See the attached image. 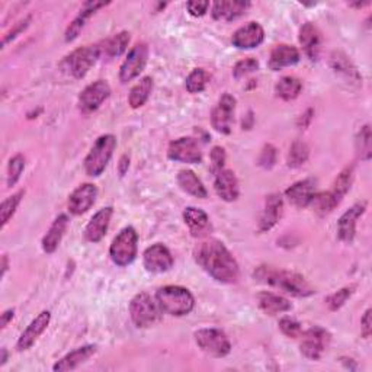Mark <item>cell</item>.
Returning <instances> with one entry per match:
<instances>
[{
	"label": "cell",
	"instance_id": "484cf974",
	"mask_svg": "<svg viewBox=\"0 0 372 372\" xmlns=\"http://www.w3.org/2000/svg\"><path fill=\"white\" fill-rule=\"evenodd\" d=\"M300 61V52L288 44H279L277 45L269 59V67L272 70H281L284 67L294 65Z\"/></svg>",
	"mask_w": 372,
	"mask_h": 372
},
{
	"label": "cell",
	"instance_id": "9a60e30c",
	"mask_svg": "<svg viewBox=\"0 0 372 372\" xmlns=\"http://www.w3.org/2000/svg\"><path fill=\"white\" fill-rule=\"evenodd\" d=\"M265 40V31L258 22H249L233 33L231 42L239 49H250L259 47Z\"/></svg>",
	"mask_w": 372,
	"mask_h": 372
},
{
	"label": "cell",
	"instance_id": "ac0fdd59",
	"mask_svg": "<svg viewBox=\"0 0 372 372\" xmlns=\"http://www.w3.org/2000/svg\"><path fill=\"white\" fill-rule=\"evenodd\" d=\"M366 202H359L349 208L337 223V235L345 243H350L355 239V231H357L358 218L365 212Z\"/></svg>",
	"mask_w": 372,
	"mask_h": 372
},
{
	"label": "cell",
	"instance_id": "ab89813d",
	"mask_svg": "<svg viewBox=\"0 0 372 372\" xmlns=\"http://www.w3.org/2000/svg\"><path fill=\"white\" fill-rule=\"evenodd\" d=\"M24 195H25V191H20L3 201L2 208H0V222H2V227H5L9 219L13 217L16 208H18V206L21 204V199L24 198Z\"/></svg>",
	"mask_w": 372,
	"mask_h": 372
},
{
	"label": "cell",
	"instance_id": "83f0119b",
	"mask_svg": "<svg viewBox=\"0 0 372 372\" xmlns=\"http://www.w3.org/2000/svg\"><path fill=\"white\" fill-rule=\"evenodd\" d=\"M67 226H69V218H67V215L61 214L56 218V222L52 224V227H49V230L44 235L42 250L48 253V255H52V253L57 250L59 245L61 243L63 235L67 230Z\"/></svg>",
	"mask_w": 372,
	"mask_h": 372
},
{
	"label": "cell",
	"instance_id": "d6a6232c",
	"mask_svg": "<svg viewBox=\"0 0 372 372\" xmlns=\"http://www.w3.org/2000/svg\"><path fill=\"white\" fill-rule=\"evenodd\" d=\"M302 89V83L293 76L282 77L275 86V93L278 98L284 100H294L300 96Z\"/></svg>",
	"mask_w": 372,
	"mask_h": 372
},
{
	"label": "cell",
	"instance_id": "c3c4849f",
	"mask_svg": "<svg viewBox=\"0 0 372 372\" xmlns=\"http://www.w3.org/2000/svg\"><path fill=\"white\" fill-rule=\"evenodd\" d=\"M275 156H277V151L272 146H265L262 155H261V164L265 167H270L275 163Z\"/></svg>",
	"mask_w": 372,
	"mask_h": 372
},
{
	"label": "cell",
	"instance_id": "8fae6325",
	"mask_svg": "<svg viewBox=\"0 0 372 372\" xmlns=\"http://www.w3.org/2000/svg\"><path fill=\"white\" fill-rule=\"evenodd\" d=\"M111 95V88L105 80L93 82L84 88L79 96V108L84 114L96 111Z\"/></svg>",
	"mask_w": 372,
	"mask_h": 372
},
{
	"label": "cell",
	"instance_id": "e575fe53",
	"mask_svg": "<svg viewBox=\"0 0 372 372\" xmlns=\"http://www.w3.org/2000/svg\"><path fill=\"white\" fill-rule=\"evenodd\" d=\"M339 204H341V202L337 201L334 198V195L329 191V192L316 194L310 206L314 208V211L318 215H327V214H330Z\"/></svg>",
	"mask_w": 372,
	"mask_h": 372
},
{
	"label": "cell",
	"instance_id": "8992f818",
	"mask_svg": "<svg viewBox=\"0 0 372 372\" xmlns=\"http://www.w3.org/2000/svg\"><path fill=\"white\" fill-rule=\"evenodd\" d=\"M137 243H139V234L132 227H125L121 233L114 239L109 255L115 265L118 266H128L134 262L137 256Z\"/></svg>",
	"mask_w": 372,
	"mask_h": 372
},
{
	"label": "cell",
	"instance_id": "60d3db41",
	"mask_svg": "<svg viewBox=\"0 0 372 372\" xmlns=\"http://www.w3.org/2000/svg\"><path fill=\"white\" fill-rule=\"evenodd\" d=\"M371 127L369 125H364L358 134L357 137V151H358V156L361 160L368 162L372 156V151H371Z\"/></svg>",
	"mask_w": 372,
	"mask_h": 372
},
{
	"label": "cell",
	"instance_id": "7a4b0ae2",
	"mask_svg": "<svg viewBox=\"0 0 372 372\" xmlns=\"http://www.w3.org/2000/svg\"><path fill=\"white\" fill-rule=\"evenodd\" d=\"M255 278L259 282L272 285L294 297H309L316 293L310 282L302 275L274 266H259L255 272Z\"/></svg>",
	"mask_w": 372,
	"mask_h": 372
},
{
	"label": "cell",
	"instance_id": "44dd1931",
	"mask_svg": "<svg viewBox=\"0 0 372 372\" xmlns=\"http://www.w3.org/2000/svg\"><path fill=\"white\" fill-rule=\"evenodd\" d=\"M49 318H52V314H49V311H42V313H40L36 318H33L31 321V325L21 334L20 341H18V345H16L18 350H21V352L22 350H26L33 343H36V341L44 333V330L48 327Z\"/></svg>",
	"mask_w": 372,
	"mask_h": 372
},
{
	"label": "cell",
	"instance_id": "db71d44e",
	"mask_svg": "<svg viewBox=\"0 0 372 372\" xmlns=\"http://www.w3.org/2000/svg\"><path fill=\"white\" fill-rule=\"evenodd\" d=\"M6 270H8V256L3 255V258H2V277H5Z\"/></svg>",
	"mask_w": 372,
	"mask_h": 372
},
{
	"label": "cell",
	"instance_id": "7dc6e473",
	"mask_svg": "<svg viewBox=\"0 0 372 372\" xmlns=\"http://www.w3.org/2000/svg\"><path fill=\"white\" fill-rule=\"evenodd\" d=\"M210 8V2H199V0H194V2L186 3V9L192 16H204Z\"/></svg>",
	"mask_w": 372,
	"mask_h": 372
},
{
	"label": "cell",
	"instance_id": "e0dca14e",
	"mask_svg": "<svg viewBox=\"0 0 372 372\" xmlns=\"http://www.w3.org/2000/svg\"><path fill=\"white\" fill-rule=\"evenodd\" d=\"M316 189H317V180L313 178H309V179L300 180L294 183L293 186H290V188L285 191V195L293 206L298 208H304L311 204L314 195L317 194Z\"/></svg>",
	"mask_w": 372,
	"mask_h": 372
},
{
	"label": "cell",
	"instance_id": "11a10c76",
	"mask_svg": "<svg viewBox=\"0 0 372 372\" xmlns=\"http://www.w3.org/2000/svg\"><path fill=\"white\" fill-rule=\"evenodd\" d=\"M2 362H0V365H5V362L8 361V350L6 348H2V359H0Z\"/></svg>",
	"mask_w": 372,
	"mask_h": 372
},
{
	"label": "cell",
	"instance_id": "ffe728a7",
	"mask_svg": "<svg viewBox=\"0 0 372 372\" xmlns=\"http://www.w3.org/2000/svg\"><path fill=\"white\" fill-rule=\"evenodd\" d=\"M214 188L217 195L226 202H233L239 198V182L235 178L234 172L230 169H223L222 172L215 175V183Z\"/></svg>",
	"mask_w": 372,
	"mask_h": 372
},
{
	"label": "cell",
	"instance_id": "cb8c5ba5",
	"mask_svg": "<svg viewBox=\"0 0 372 372\" xmlns=\"http://www.w3.org/2000/svg\"><path fill=\"white\" fill-rule=\"evenodd\" d=\"M250 8L249 2H231V0H222L212 5V18L215 21L231 22L240 18Z\"/></svg>",
	"mask_w": 372,
	"mask_h": 372
},
{
	"label": "cell",
	"instance_id": "d6986e66",
	"mask_svg": "<svg viewBox=\"0 0 372 372\" xmlns=\"http://www.w3.org/2000/svg\"><path fill=\"white\" fill-rule=\"evenodd\" d=\"M114 214V210L111 207L99 210L88 223L86 228H84V238L91 243H98L104 239V235L108 231L111 217Z\"/></svg>",
	"mask_w": 372,
	"mask_h": 372
},
{
	"label": "cell",
	"instance_id": "4316f807",
	"mask_svg": "<svg viewBox=\"0 0 372 372\" xmlns=\"http://www.w3.org/2000/svg\"><path fill=\"white\" fill-rule=\"evenodd\" d=\"M98 346L96 345H86V346H82L77 348L75 350H72L70 353H67L63 359H60L56 365H54V371H72L76 369L79 365L86 362L91 357L96 353Z\"/></svg>",
	"mask_w": 372,
	"mask_h": 372
},
{
	"label": "cell",
	"instance_id": "1f68e13d",
	"mask_svg": "<svg viewBox=\"0 0 372 372\" xmlns=\"http://www.w3.org/2000/svg\"><path fill=\"white\" fill-rule=\"evenodd\" d=\"M151 91H153V79L151 77L141 79L130 92V96H128L130 107L134 109L143 107L147 102V99L150 98Z\"/></svg>",
	"mask_w": 372,
	"mask_h": 372
},
{
	"label": "cell",
	"instance_id": "7bdbcfd3",
	"mask_svg": "<svg viewBox=\"0 0 372 372\" xmlns=\"http://www.w3.org/2000/svg\"><path fill=\"white\" fill-rule=\"evenodd\" d=\"M353 290H355L353 286H345V288L329 295L326 298V306L329 307V310H332V311L339 310L343 304L348 301V298H350V295L353 294Z\"/></svg>",
	"mask_w": 372,
	"mask_h": 372
},
{
	"label": "cell",
	"instance_id": "74e56055",
	"mask_svg": "<svg viewBox=\"0 0 372 372\" xmlns=\"http://www.w3.org/2000/svg\"><path fill=\"white\" fill-rule=\"evenodd\" d=\"M208 82L210 76L204 69H195L188 77H186L185 86L189 93H201L206 91Z\"/></svg>",
	"mask_w": 372,
	"mask_h": 372
},
{
	"label": "cell",
	"instance_id": "9c48e42d",
	"mask_svg": "<svg viewBox=\"0 0 372 372\" xmlns=\"http://www.w3.org/2000/svg\"><path fill=\"white\" fill-rule=\"evenodd\" d=\"M330 341V334L321 327H313L307 332L301 333V353L304 357L317 361L321 358L325 349L327 348V343Z\"/></svg>",
	"mask_w": 372,
	"mask_h": 372
},
{
	"label": "cell",
	"instance_id": "f35d334b",
	"mask_svg": "<svg viewBox=\"0 0 372 372\" xmlns=\"http://www.w3.org/2000/svg\"><path fill=\"white\" fill-rule=\"evenodd\" d=\"M309 155H310L309 146L306 143H304V141L297 140V141L293 143V146L290 148L288 160H286V162H288V166L290 167H294L295 169V167H300V166H302L304 163L307 162Z\"/></svg>",
	"mask_w": 372,
	"mask_h": 372
},
{
	"label": "cell",
	"instance_id": "bcb514c9",
	"mask_svg": "<svg viewBox=\"0 0 372 372\" xmlns=\"http://www.w3.org/2000/svg\"><path fill=\"white\" fill-rule=\"evenodd\" d=\"M211 164H212V172L217 175L218 172H222L226 164V150L223 147H214L211 151Z\"/></svg>",
	"mask_w": 372,
	"mask_h": 372
},
{
	"label": "cell",
	"instance_id": "5b68a950",
	"mask_svg": "<svg viewBox=\"0 0 372 372\" xmlns=\"http://www.w3.org/2000/svg\"><path fill=\"white\" fill-rule=\"evenodd\" d=\"M130 314L137 327H150L156 325L162 317V309L147 293H140L130 302Z\"/></svg>",
	"mask_w": 372,
	"mask_h": 372
},
{
	"label": "cell",
	"instance_id": "603a6c76",
	"mask_svg": "<svg viewBox=\"0 0 372 372\" xmlns=\"http://www.w3.org/2000/svg\"><path fill=\"white\" fill-rule=\"evenodd\" d=\"M282 210H284V202L281 195L272 194L266 196L265 208L259 219V231H268L272 228L282 217Z\"/></svg>",
	"mask_w": 372,
	"mask_h": 372
},
{
	"label": "cell",
	"instance_id": "f6af8a7d",
	"mask_svg": "<svg viewBox=\"0 0 372 372\" xmlns=\"http://www.w3.org/2000/svg\"><path fill=\"white\" fill-rule=\"evenodd\" d=\"M279 329L285 336H288V337H300L301 333H302L301 325L298 323V321H295L294 318H291V317L281 318Z\"/></svg>",
	"mask_w": 372,
	"mask_h": 372
},
{
	"label": "cell",
	"instance_id": "4dcf8cb0",
	"mask_svg": "<svg viewBox=\"0 0 372 372\" xmlns=\"http://www.w3.org/2000/svg\"><path fill=\"white\" fill-rule=\"evenodd\" d=\"M178 183L180 188L195 198H207L208 192L206 189L204 183L192 172V171H180L178 175Z\"/></svg>",
	"mask_w": 372,
	"mask_h": 372
},
{
	"label": "cell",
	"instance_id": "8d00e7d4",
	"mask_svg": "<svg viewBox=\"0 0 372 372\" xmlns=\"http://www.w3.org/2000/svg\"><path fill=\"white\" fill-rule=\"evenodd\" d=\"M130 44V33L128 32H120L105 41L104 52L108 57H120Z\"/></svg>",
	"mask_w": 372,
	"mask_h": 372
},
{
	"label": "cell",
	"instance_id": "836d02e7",
	"mask_svg": "<svg viewBox=\"0 0 372 372\" xmlns=\"http://www.w3.org/2000/svg\"><path fill=\"white\" fill-rule=\"evenodd\" d=\"M330 64H332V69L336 73L343 75L345 77H348L352 82H359V75H358L357 69H355L350 60L343 53L334 52L330 57Z\"/></svg>",
	"mask_w": 372,
	"mask_h": 372
},
{
	"label": "cell",
	"instance_id": "6da1fadb",
	"mask_svg": "<svg viewBox=\"0 0 372 372\" xmlns=\"http://www.w3.org/2000/svg\"><path fill=\"white\" fill-rule=\"evenodd\" d=\"M195 262L222 284H233L239 279V265L228 249L215 239H207L194 249Z\"/></svg>",
	"mask_w": 372,
	"mask_h": 372
},
{
	"label": "cell",
	"instance_id": "4fadbf2b",
	"mask_svg": "<svg viewBox=\"0 0 372 372\" xmlns=\"http://www.w3.org/2000/svg\"><path fill=\"white\" fill-rule=\"evenodd\" d=\"M234 109H235V99L231 95L226 93L219 98L218 104L215 105L211 114V124L217 132L222 134L231 132Z\"/></svg>",
	"mask_w": 372,
	"mask_h": 372
},
{
	"label": "cell",
	"instance_id": "7c38bea8",
	"mask_svg": "<svg viewBox=\"0 0 372 372\" xmlns=\"http://www.w3.org/2000/svg\"><path fill=\"white\" fill-rule=\"evenodd\" d=\"M167 156L173 162L196 164L202 162V151L196 140L191 137H183L175 140L169 146Z\"/></svg>",
	"mask_w": 372,
	"mask_h": 372
},
{
	"label": "cell",
	"instance_id": "816d5d0a",
	"mask_svg": "<svg viewBox=\"0 0 372 372\" xmlns=\"http://www.w3.org/2000/svg\"><path fill=\"white\" fill-rule=\"evenodd\" d=\"M13 314H15L13 310H6V311L2 314V323H0V325H2V329H5V327L9 325V321L13 318Z\"/></svg>",
	"mask_w": 372,
	"mask_h": 372
},
{
	"label": "cell",
	"instance_id": "ba28073f",
	"mask_svg": "<svg viewBox=\"0 0 372 372\" xmlns=\"http://www.w3.org/2000/svg\"><path fill=\"white\" fill-rule=\"evenodd\" d=\"M195 341L202 352L214 358H224L231 350L227 334L218 329H201L195 332Z\"/></svg>",
	"mask_w": 372,
	"mask_h": 372
},
{
	"label": "cell",
	"instance_id": "30bf717a",
	"mask_svg": "<svg viewBox=\"0 0 372 372\" xmlns=\"http://www.w3.org/2000/svg\"><path fill=\"white\" fill-rule=\"evenodd\" d=\"M148 59V47L144 42L135 44L124 60L121 70H120V80L123 83H128L132 79L140 76V73L144 70Z\"/></svg>",
	"mask_w": 372,
	"mask_h": 372
},
{
	"label": "cell",
	"instance_id": "d4e9b609",
	"mask_svg": "<svg viewBox=\"0 0 372 372\" xmlns=\"http://www.w3.org/2000/svg\"><path fill=\"white\" fill-rule=\"evenodd\" d=\"M107 5H109V2H86L82 9L80 13L76 16L73 20V22L69 25V28L65 29V41L70 42L73 40L77 38V36L80 33V31L86 25V21L91 18L93 13H96V10H99L100 8H105Z\"/></svg>",
	"mask_w": 372,
	"mask_h": 372
},
{
	"label": "cell",
	"instance_id": "681fc988",
	"mask_svg": "<svg viewBox=\"0 0 372 372\" xmlns=\"http://www.w3.org/2000/svg\"><path fill=\"white\" fill-rule=\"evenodd\" d=\"M29 21H31V18L28 16V18H25L24 21H21L18 25H16L15 29L10 31V32L8 33V36H5V38H3V47H5L10 40H13L15 37H18V33H20V32H22L24 29H26V26L29 25Z\"/></svg>",
	"mask_w": 372,
	"mask_h": 372
},
{
	"label": "cell",
	"instance_id": "52a82bcc",
	"mask_svg": "<svg viewBox=\"0 0 372 372\" xmlns=\"http://www.w3.org/2000/svg\"><path fill=\"white\" fill-rule=\"evenodd\" d=\"M100 56V47L99 45H86L75 49L72 54L67 56L61 67L76 79H82L88 75L91 67L96 63Z\"/></svg>",
	"mask_w": 372,
	"mask_h": 372
},
{
	"label": "cell",
	"instance_id": "ee69618b",
	"mask_svg": "<svg viewBox=\"0 0 372 372\" xmlns=\"http://www.w3.org/2000/svg\"><path fill=\"white\" fill-rule=\"evenodd\" d=\"M259 69V63L255 59H245L234 65L233 75L235 79H242Z\"/></svg>",
	"mask_w": 372,
	"mask_h": 372
},
{
	"label": "cell",
	"instance_id": "f907efd6",
	"mask_svg": "<svg viewBox=\"0 0 372 372\" xmlns=\"http://www.w3.org/2000/svg\"><path fill=\"white\" fill-rule=\"evenodd\" d=\"M371 310H366L362 320H361V325H362V336L365 337V339H368V337L371 336V332H372V323H371Z\"/></svg>",
	"mask_w": 372,
	"mask_h": 372
},
{
	"label": "cell",
	"instance_id": "5bb4252c",
	"mask_svg": "<svg viewBox=\"0 0 372 372\" xmlns=\"http://www.w3.org/2000/svg\"><path fill=\"white\" fill-rule=\"evenodd\" d=\"M143 262L147 270L155 274H163L167 272L169 269L173 266V256L171 250H169L166 246L157 243L150 246L146 249Z\"/></svg>",
	"mask_w": 372,
	"mask_h": 372
},
{
	"label": "cell",
	"instance_id": "3957f363",
	"mask_svg": "<svg viewBox=\"0 0 372 372\" xmlns=\"http://www.w3.org/2000/svg\"><path fill=\"white\" fill-rule=\"evenodd\" d=\"M156 300L162 311L176 317L189 314L195 307V298L189 290L178 285L163 286L157 291Z\"/></svg>",
	"mask_w": 372,
	"mask_h": 372
},
{
	"label": "cell",
	"instance_id": "d590c367",
	"mask_svg": "<svg viewBox=\"0 0 372 372\" xmlns=\"http://www.w3.org/2000/svg\"><path fill=\"white\" fill-rule=\"evenodd\" d=\"M352 182H353V166H348L341 172V175L336 178L330 192L334 195L337 201L341 202L343 196L348 194V191L350 189Z\"/></svg>",
	"mask_w": 372,
	"mask_h": 372
},
{
	"label": "cell",
	"instance_id": "f5cc1de1",
	"mask_svg": "<svg viewBox=\"0 0 372 372\" xmlns=\"http://www.w3.org/2000/svg\"><path fill=\"white\" fill-rule=\"evenodd\" d=\"M128 164H130V159L127 156H123L121 160H120V173H121V176L125 175L127 169H128Z\"/></svg>",
	"mask_w": 372,
	"mask_h": 372
},
{
	"label": "cell",
	"instance_id": "b9f144b4",
	"mask_svg": "<svg viewBox=\"0 0 372 372\" xmlns=\"http://www.w3.org/2000/svg\"><path fill=\"white\" fill-rule=\"evenodd\" d=\"M25 169V159L22 155H16L9 160L8 166V186H13L20 180Z\"/></svg>",
	"mask_w": 372,
	"mask_h": 372
},
{
	"label": "cell",
	"instance_id": "277c9868",
	"mask_svg": "<svg viewBox=\"0 0 372 372\" xmlns=\"http://www.w3.org/2000/svg\"><path fill=\"white\" fill-rule=\"evenodd\" d=\"M116 147V139L112 134H105L99 137L89 151V155L84 159V169L89 176H100L107 169L114 150Z\"/></svg>",
	"mask_w": 372,
	"mask_h": 372
},
{
	"label": "cell",
	"instance_id": "2e32d148",
	"mask_svg": "<svg viewBox=\"0 0 372 372\" xmlns=\"http://www.w3.org/2000/svg\"><path fill=\"white\" fill-rule=\"evenodd\" d=\"M98 196L96 186L92 183H83L73 191L69 198V211L73 215H82L91 210Z\"/></svg>",
	"mask_w": 372,
	"mask_h": 372
},
{
	"label": "cell",
	"instance_id": "f1b7e54d",
	"mask_svg": "<svg viewBox=\"0 0 372 372\" xmlns=\"http://www.w3.org/2000/svg\"><path fill=\"white\" fill-rule=\"evenodd\" d=\"M258 302H259V307L262 311H265L269 316H275V314H281V313H286L293 309L291 302L277 294L272 293H261L258 295Z\"/></svg>",
	"mask_w": 372,
	"mask_h": 372
},
{
	"label": "cell",
	"instance_id": "f546056e",
	"mask_svg": "<svg viewBox=\"0 0 372 372\" xmlns=\"http://www.w3.org/2000/svg\"><path fill=\"white\" fill-rule=\"evenodd\" d=\"M300 42L304 48V53L311 60H316L320 52V32L313 24L307 22L301 26Z\"/></svg>",
	"mask_w": 372,
	"mask_h": 372
},
{
	"label": "cell",
	"instance_id": "7402d4cb",
	"mask_svg": "<svg viewBox=\"0 0 372 372\" xmlns=\"http://www.w3.org/2000/svg\"><path fill=\"white\" fill-rule=\"evenodd\" d=\"M183 219L186 226L189 227L191 234L194 238H207L211 231V223L206 211H202L195 207H188L183 211Z\"/></svg>",
	"mask_w": 372,
	"mask_h": 372
}]
</instances>
